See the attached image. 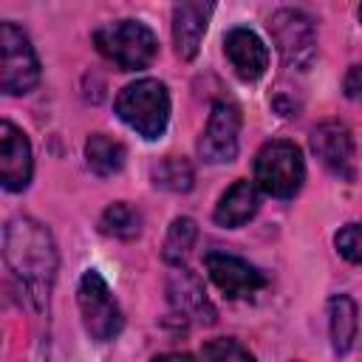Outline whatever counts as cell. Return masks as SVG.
<instances>
[{"label": "cell", "mask_w": 362, "mask_h": 362, "mask_svg": "<svg viewBox=\"0 0 362 362\" xmlns=\"http://www.w3.org/2000/svg\"><path fill=\"white\" fill-rule=\"evenodd\" d=\"M3 257L28 303L40 311L57 277V246L42 223L34 218H14L3 232Z\"/></svg>", "instance_id": "1"}, {"label": "cell", "mask_w": 362, "mask_h": 362, "mask_svg": "<svg viewBox=\"0 0 362 362\" xmlns=\"http://www.w3.org/2000/svg\"><path fill=\"white\" fill-rule=\"evenodd\" d=\"M93 42L105 59L122 71H141L156 59V34L139 20H116L93 31Z\"/></svg>", "instance_id": "2"}, {"label": "cell", "mask_w": 362, "mask_h": 362, "mask_svg": "<svg viewBox=\"0 0 362 362\" xmlns=\"http://www.w3.org/2000/svg\"><path fill=\"white\" fill-rule=\"evenodd\" d=\"M119 119L144 139H158L170 122V93L158 79L130 82L116 99Z\"/></svg>", "instance_id": "3"}, {"label": "cell", "mask_w": 362, "mask_h": 362, "mask_svg": "<svg viewBox=\"0 0 362 362\" xmlns=\"http://www.w3.org/2000/svg\"><path fill=\"white\" fill-rule=\"evenodd\" d=\"M305 181V164L297 144L277 139L260 147L255 158V187L272 198H291Z\"/></svg>", "instance_id": "4"}, {"label": "cell", "mask_w": 362, "mask_h": 362, "mask_svg": "<svg viewBox=\"0 0 362 362\" xmlns=\"http://www.w3.org/2000/svg\"><path fill=\"white\" fill-rule=\"evenodd\" d=\"M40 82V62L31 40L14 23L0 25V88L11 96L34 90Z\"/></svg>", "instance_id": "5"}, {"label": "cell", "mask_w": 362, "mask_h": 362, "mask_svg": "<svg viewBox=\"0 0 362 362\" xmlns=\"http://www.w3.org/2000/svg\"><path fill=\"white\" fill-rule=\"evenodd\" d=\"M76 300H79V314H82L85 331L93 339L107 342L122 331V325H124L122 308H119L116 297L110 294V288L99 272L90 269L82 274L79 288H76Z\"/></svg>", "instance_id": "6"}, {"label": "cell", "mask_w": 362, "mask_h": 362, "mask_svg": "<svg viewBox=\"0 0 362 362\" xmlns=\"http://www.w3.org/2000/svg\"><path fill=\"white\" fill-rule=\"evenodd\" d=\"M272 40L286 65L305 71L317 57V28L314 20L300 8H280L269 20Z\"/></svg>", "instance_id": "7"}, {"label": "cell", "mask_w": 362, "mask_h": 362, "mask_svg": "<svg viewBox=\"0 0 362 362\" xmlns=\"http://www.w3.org/2000/svg\"><path fill=\"white\" fill-rule=\"evenodd\" d=\"M240 136V110L232 102H215L204 136L198 141V153L209 164H223L238 156Z\"/></svg>", "instance_id": "8"}, {"label": "cell", "mask_w": 362, "mask_h": 362, "mask_svg": "<svg viewBox=\"0 0 362 362\" xmlns=\"http://www.w3.org/2000/svg\"><path fill=\"white\" fill-rule=\"evenodd\" d=\"M204 266L212 277V283L232 300L238 297H252L255 291H260L266 286V277L252 266L246 263L243 257H235V255H226V252H209L204 257Z\"/></svg>", "instance_id": "9"}, {"label": "cell", "mask_w": 362, "mask_h": 362, "mask_svg": "<svg viewBox=\"0 0 362 362\" xmlns=\"http://www.w3.org/2000/svg\"><path fill=\"white\" fill-rule=\"evenodd\" d=\"M34 170L31 144L23 130H17L11 122L0 124V181L6 189L20 192L28 187Z\"/></svg>", "instance_id": "10"}, {"label": "cell", "mask_w": 362, "mask_h": 362, "mask_svg": "<svg viewBox=\"0 0 362 362\" xmlns=\"http://www.w3.org/2000/svg\"><path fill=\"white\" fill-rule=\"evenodd\" d=\"M223 51H226L235 74L246 82L260 79L269 68V48L252 28H243V25L232 28L223 37Z\"/></svg>", "instance_id": "11"}, {"label": "cell", "mask_w": 362, "mask_h": 362, "mask_svg": "<svg viewBox=\"0 0 362 362\" xmlns=\"http://www.w3.org/2000/svg\"><path fill=\"white\" fill-rule=\"evenodd\" d=\"M311 150L314 156L337 175H351V156H354V144H351V133L342 122L328 119L320 122L311 130Z\"/></svg>", "instance_id": "12"}, {"label": "cell", "mask_w": 362, "mask_h": 362, "mask_svg": "<svg viewBox=\"0 0 362 362\" xmlns=\"http://www.w3.org/2000/svg\"><path fill=\"white\" fill-rule=\"evenodd\" d=\"M167 297H170L173 311L181 314L184 320H195V322H206V325L215 322V308L206 300V291L192 272H187V269L173 272V277L167 283Z\"/></svg>", "instance_id": "13"}, {"label": "cell", "mask_w": 362, "mask_h": 362, "mask_svg": "<svg viewBox=\"0 0 362 362\" xmlns=\"http://www.w3.org/2000/svg\"><path fill=\"white\" fill-rule=\"evenodd\" d=\"M209 14H212L209 3H181L173 8V42L181 59H192L198 54Z\"/></svg>", "instance_id": "14"}, {"label": "cell", "mask_w": 362, "mask_h": 362, "mask_svg": "<svg viewBox=\"0 0 362 362\" xmlns=\"http://www.w3.org/2000/svg\"><path fill=\"white\" fill-rule=\"evenodd\" d=\"M260 206V198H257V187L252 181H235L218 201L215 206V221L226 229H235V226H243Z\"/></svg>", "instance_id": "15"}, {"label": "cell", "mask_w": 362, "mask_h": 362, "mask_svg": "<svg viewBox=\"0 0 362 362\" xmlns=\"http://www.w3.org/2000/svg\"><path fill=\"white\" fill-rule=\"evenodd\" d=\"M328 328H331V345L337 354H348L356 337V305L348 294H337L328 300Z\"/></svg>", "instance_id": "16"}, {"label": "cell", "mask_w": 362, "mask_h": 362, "mask_svg": "<svg viewBox=\"0 0 362 362\" xmlns=\"http://www.w3.org/2000/svg\"><path fill=\"white\" fill-rule=\"evenodd\" d=\"M85 158L96 175H113L124 164V147L105 133H93L85 141Z\"/></svg>", "instance_id": "17"}, {"label": "cell", "mask_w": 362, "mask_h": 362, "mask_svg": "<svg viewBox=\"0 0 362 362\" xmlns=\"http://www.w3.org/2000/svg\"><path fill=\"white\" fill-rule=\"evenodd\" d=\"M99 226H102L105 235H113V238H124L127 240V238H136L141 232V215L130 204L119 201V204H110L102 212Z\"/></svg>", "instance_id": "18"}, {"label": "cell", "mask_w": 362, "mask_h": 362, "mask_svg": "<svg viewBox=\"0 0 362 362\" xmlns=\"http://www.w3.org/2000/svg\"><path fill=\"white\" fill-rule=\"evenodd\" d=\"M195 238H198L195 221L192 218H175L170 232H167V238H164V260L181 266V260L192 252Z\"/></svg>", "instance_id": "19"}, {"label": "cell", "mask_w": 362, "mask_h": 362, "mask_svg": "<svg viewBox=\"0 0 362 362\" xmlns=\"http://www.w3.org/2000/svg\"><path fill=\"white\" fill-rule=\"evenodd\" d=\"M153 184L170 192H187L192 187V167L187 158L170 156L153 167Z\"/></svg>", "instance_id": "20"}, {"label": "cell", "mask_w": 362, "mask_h": 362, "mask_svg": "<svg viewBox=\"0 0 362 362\" xmlns=\"http://www.w3.org/2000/svg\"><path fill=\"white\" fill-rule=\"evenodd\" d=\"M201 356L204 362H255V356L238 342V339H209L204 348H201Z\"/></svg>", "instance_id": "21"}, {"label": "cell", "mask_w": 362, "mask_h": 362, "mask_svg": "<svg viewBox=\"0 0 362 362\" xmlns=\"http://www.w3.org/2000/svg\"><path fill=\"white\" fill-rule=\"evenodd\" d=\"M334 243H337V252H339L345 260L362 263V226H359V223L342 226V229L337 232Z\"/></svg>", "instance_id": "22"}, {"label": "cell", "mask_w": 362, "mask_h": 362, "mask_svg": "<svg viewBox=\"0 0 362 362\" xmlns=\"http://www.w3.org/2000/svg\"><path fill=\"white\" fill-rule=\"evenodd\" d=\"M342 88H345V96H351V99H362V65H354V68L345 74Z\"/></svg>", "instance_id": "23"}, {"label": "cell", "mask_w": 362, "mask_h": 362, "mask_svg": "<svg viewBox=\"0 0 362 362\" xmlns=\"http://www.w3.org/2000/svg\"><path fill=\"white\" fill-rule=\"evenodd\" d=\"M153 362H195L189 354H161V356H156Z\"/></svg>", "instance_id": "24"}, {"label": "cell", "mask_w": 362, "mask_h": 362, "mask_svg": "<svg viewBox=\"0 0 362 362\" xmlns=\"http://www.w3.org/2000/svg\"><path fill=\"white\" fill-rule=\"evenodd\" d=\"M359 20H362V6H359Z\"/></svg>", "instance_id": "25"}]
</instances>
